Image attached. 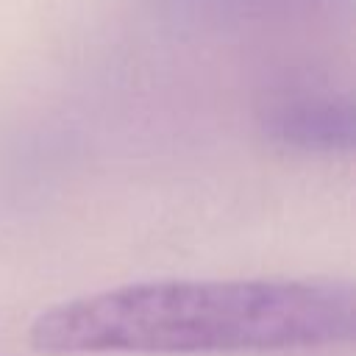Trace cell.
Masks as SVG:
<instances>
[{"label":"cell","mask_w":356,"mask_h":356,"mask_svg":"<svg viewBox=\"0 0 356 356\" xmlns=\"http://www.w3.org/2000/svg\"><path fill=\"white\" fill-rule=\"evenodd\" d=\"M348 281H147L72 298L36 317L47 353H234L348 342Z\"/></svg>","instance_id":"obj_1"}]
</instances>
